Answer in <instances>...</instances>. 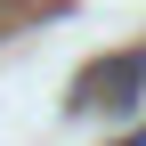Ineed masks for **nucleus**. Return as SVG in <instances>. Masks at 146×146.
I'll return each mask as SVG.
<instances>
[{
    "instance_id": "f03ea898",
    "label": "nucleus",
    "mask_w": 146,
    "mask_h": 146,
    "mask_svg": "<svg viewBox=\"0 0 146 146\" xmlns=\"http://www.w3.org/2000/svg\"><path fill=\"white\" fill-rule=\"evenodd\" d=\"M114 146H146V122H138V130H130V138H114Z\"/></svg>"
},
{
    "instance_id": "f257e3e1",
    "label": "nucleus",
    "mask_w": 146,
    "mask_h": 146,
    "mask_svg": "<svg viewBox=\"0 0 146 146\" xmlns=\"http://www.w3.org/2000/svg\"><path fill=\"white\" fill-rule=\"evenodd\" d=\"M146 98V49H114L106 65H89L81 81H73V106L81 114H122V106Z\"/></svg>"
}]
</instances>
